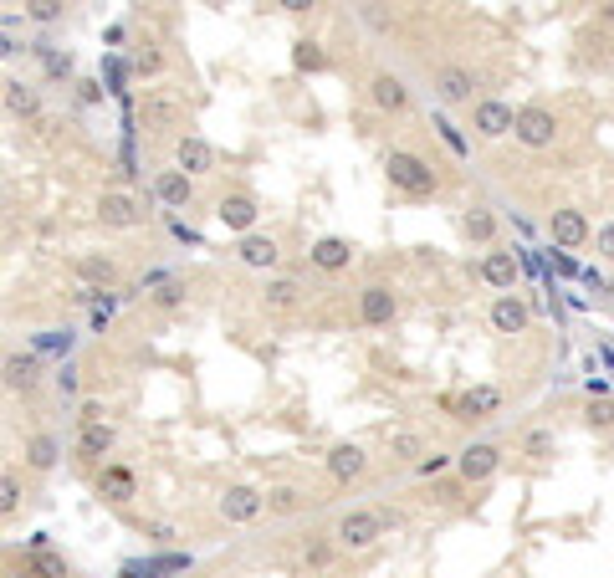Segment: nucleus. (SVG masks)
<instances>
[{
  "mask_svg": "<svg viewBox=\"0 0 614 578\" xmlns=\"http://www.w3.org/2000/svg\"><path fill=\"white\" fill-rule=\"evenodd\" d=\"M543 226H548L553 246H568V251H579V246L594 241V226H589V215H584L579 205H553Z\"/></svg>",
  "mask_w": 614,
  "mask_h": 578,
  "instance_id": "nucleus-14",
  "label": "nucleus"
},
{
  "mask_svg": "<svg viewBox=\"0 0 614 578\" xmlns=\"http://www.w3.org/2000/svg\"><path fill=\"white\" fill-rule=\"evenodd\" d=\"M425 456H430V435H425V430L405 425V430H389V435H384V461H389V466L415 471Z\"/></svg>",
  "mask_w": 614,
  "mask_h": 578,
  "instance_id": "nucleus-18",
  "label": "nucleus"
},
{
  "mask_svg": "<svg viewBox=\"0 0 614 578\" xmlns=\"http://www.w3.org/2000/svg\"><path fill=\"white\" fill-rule=\"evenodd\" d=\"M174 169L180 174H190V180H205V174H215L221 169V154H215V144L205 139V133H180L174 139Z\"/></svg>",
  "mask_w": 614,
  "mask_h": 578,
  "instance_id": "nucleus-12",
  "label": "nucleus"
},
{
  "mask_svg": "<svg viewBox=\"0 0 614 578\" xmlns=\"http://www.w3.org/2000/svg\"><path fill=\"white\" fill-rule=\"evenodd\" d=\"M441 471H451V451H430V456L415 466V476H425V481H430V476H441Z\"/></svg>",
  "mask_w": 614,
  "mask_h": 578,
  "instance_id": "nucleus-39",
  "label": "nucleus"
},
{
  "mask_svg": "<svg viewBox=\"0 0 614 578\" xmlns=\"http://www.w3.org/2000/svg\"><path fill=\"white\" fill-rule=\"evenodd\" d=\"M0 384L11 394H36L41 389V359L36 353H6V359H0Z\"/></svg>",
  "mask_w": 614,
  "mask_h": 578,
  "instance_id": "nucleus-22",
  "label": "nucleus"
},
{
  "mask_svg": "<svg viewBox=\"0 0 614 578\" xmlns=\"http://www.w3.org/2000/svg\"><path fill=\"white\" fill-rule=\"evenodd\" d=\"M364 98H369V108L384 113V118H410V108H415L410 82H405L400 72H389V67H374V72L364 77Z\"/></svg>",
  "mask_w": 614,
  "mask_h": 578,
  "instance_id": "nucleus-7",
  "label": "nucleus"
},
{
  "mask_svg": "<svg viewBox=\"0 0 614 578\" xmlns=\"http://www.w3.org/2000/svg\"><path fill=\"white\" fill-rule=\"evenodd\" d=\"M57 456H62V446H57L47 430H36V435L26 440V466H31V471H52Z\"/></svg>",
  "mask_w": 614,
  "mask_h": 578,
  "instance_id": "nucleus-33",
  "label": "nucleus"
},
{
  "mask_svg": "<svg viewBox=\"0 0 614 578\" xmlns=\"http://www.w3.org/2000/svg\"><path fill=\"white\" fill-rule=\"evenodd\" d=\"M292 67L297 72H328V52H323V41H313V36H297L292 41Z\"/></svg>",
  "mask_w": 614,
  "mask_h": 578,
  "instance_id": "nucleus-32",
  "label": "nucleus"
},
{
  "mask_svg": "<svg viewBox=\"0 0 614 578\" xmlns=\"http://www.w3.org/2000/svg\"><path fill=\"white\" fill-rule=\"evenodd\" d=\"M384 532H389V522L379 507H343L333 522V543H338V553H369L384 543Z\"/></svg>",
  "mask_w": 614,
  "mask_h": 578,
  "instance_id": "nucleus-3",
  "label": "nucleus"
},
{
  "mask_svg": "<svg viewBox=\"0 0 614 578\" xmlns=\"http://www.w3.org/2000/svg\"><path fill=\"white\" fill-rule=\"evenodd\" d=\"M72 272H77L87 287H113V282L123 277V266H118L113 256H77V261H72Z\"/></svg>",
  "mask_w": 614,
  "mask_h": 578,
  "instance_id": "nucleus-28",
  "label": "nucleus"
},
{
  "mask_svg": "<svg viewBox=\"0 0 614 578\" xmlns=\"http://www.w3.org/2000/svg\"><path fill=\"white\" fill-rule=\"evenodd\" d=\"M384 180H389L394 195H405V200H435V195L446 190L435 159H425L415 149H389L384 154Z\"/></svg>",
  "mask_w": 614,
  "mask_h": 578,
  "instance_id": "nucleus-1",
  "label": "nucleus"
},
{
  "mask_svg": "<svg viewBox=\"0 0 614 578\" xmlns=\"http://www.w3.org/2000/svg\"><path fill=\"white\" fill-rule=\"evenodd\" d=\"M594 21H599L604 31H614V6H599V11H594Z\"/></svg>",
  "mask_w": 614,
  "mask_h": 578,
  "instance_id": "nucleus-41",
  "label": "nucleus"
},
{
  "mask_svg": "<svg viewBox=\"0 0 614 578\" xmlns=\"http://www.w3.org/2000/svg\"><path fill=\"white\" fill-rule=\"evenodd\" d=\"M154 200H159V205H169V210H185V205L195 200V180L169 164V169H159V174H154Z\"/></svg>",
  "mask_w": 614,
  "mask_h": 578,
  "instance_id": "nucleus-26",
  "label": "nucleus"
},
{
  "mask_svg": "<svg viewBox=\"0 0 614 578\" xmlns=\"http://www.w3.org/2000/svg\"><path fill=\"white\" fill-rule=\"evenodd\" d=\"M430 93L446 108H471L481 98V77L466 62H430Z\"/></svg>",
  "mask_w": 614,
  "mask_h": 578,
  "instance_id": "nucleus-5",
  "label": "nucleus"
},
{
  "mask_svg": "<svg viewBox=\"0 0 614 578\" xmlns=\"http://www.w3.org/2000/svg\"><path fill=\"white\" fill-rule=\"evenodd\" d=\"M236 256L246 266H256V272H277V266H282V241L272 231H251V236L236 241Z\"/></svg>",
  "mask_w": 614,
  "mask_h": 578,
  "instance_id": "nucleus-25",
  "label": "nucleus"
},
{
  "mask_svg": "<svg viewBox=\"0 0 614 578\" xmlns=\"http://www.w3.org/2000/svg\"><path fill=\"white\" fill-rule=\"evenodd\" d=\"M487 323H492V333H502V338H522L533 328V302L522 297V292H502V297H492V307H487Z\"/></svg>",
  "mask_w": 614,
  "mask_h": 578,
  "instance_id": "nucleus-13",
  "label": "nucleus"
},
{
  "mask_svg": "<svg viewBox=\"0 0 614 578\" xmlns=\"http://www.w3.org/2000/svg\"><path fill=\"white\" fill-rule=\"evenodd\" d=\"M323 466H328V476L338 486H354V481L369 476V446H359V440H338V446H328Z\"/></svg>",
  "mask_w": 614,
  "mask_h": 578,
  "instance_id": "nucleus-17",
  "label": "nucleus"
},
{
  "mask_svg": "<svg viewBox=\"0 0 614 578\" xmlns=\"http://www.w3.org/2000/svg\"><path fill=\"white\" fill-rule=\"evenodd\" d=\"M517 456H528V461H553V456H558V435H553V425L522 430V435H517Z\"/></svg>",
  "mask_w": 614,
  "mask_h": 578,
  "instance_id": "nucleus-29",
  "label": "nucleus"
},
{
  "mask_svg": "<svg viewBox=\"0 0 614 578\" xmlns=\"http://www.w3.org/2000/svg\"><path fill=\"white\" fill-rule=\"evenodd\" d=\"M594 256L614 266V220H609V226H599V231H594Z\"/></svg>",
  "mask_w": 614,
  "mask_h": 578,
  "instance_id": "nucleus-40",
  "label": "nucleus"
},
{
  "mask_svg": "<svg viewBox=\"0 0 614 578\" xmlns=\"http://www.w3.org/2000/svg\"><path fill=\"white\" fill-rule=\"evenodd\" d=\"M558 133H563V123H558V108H548V103H522L517 118H512V139L522 149H533V154L553 149Z\"/></svg>",
  "mask_w": 614,
  "mask_h": 578,
  "instance_id": "nucleus-8",
  "label": "nucleus"
},
{
  "mask_svg": "<svg viewBox=\"0 0 614 578\" xmlns=\"http://www.w3.org/2000/svg\"><path fill=\"white\" fill-rule=\"evenodd\" d=\"M31 573H36V578H67V563H62V553L41 548V553L31 558Z\"/></svg>",
  "mask_w": 614,
  "mask_h": 578,
  "instance_id": "nucleus-37",
  "label": "nucleus"
},
{
  "mask_svg": "<svg viewBox=\"0 0 614 578\" xmlns=\"http://www.w3.org/2000/svg\"><path fill=\"white\" fill-rule=\"evenodd\" d=\"M497 231H502V226H497V210H492V205L461 210V236H466L471 246H487V251H492V246H497Z\"/></svg>",
  "mask_w": 614,
  "mask_h": 578,
  "instance_id": "nucleus-27",
  "label": "nucleus"
},
{
  "mask_svg": "<svg viewBox=\"0 0 614 578\" xmlns=\"http://www.w3.org/2000/svg\"><path fill=\"white\" fill-rule=\"evenodd\" d=\"M405 313V292L394 287V282H364L354 287V313H348V323L354 328H389V323H400Z\"/></svg>",
  "mask_w": 614,
  "mask_h": 578,
  "instance_id": "nucleus-2",
  "label": "nucleus"
},
{
  "mask_svg": "<svg viewBox=\"0 0 614 578\" xmlns=\"http://www.w3.org/2000/svg\"><path fill=\"white\" fill-rule=\"evenodd\" d=\"M256 307H261V318L287 323V318H297L307 307V282L292 277V272H272L267 282H261V292H256Z\"/></svg>",
  "mask_w": 614,
  "mask_h": 578,
  "instance_id": "nucleus-4",
  "label": "nucleus"
},
{
  "mask_svg": "<svg viewBox=\"0 0 614 578\" xmlns=\"http://www.w3.org/2000/svg\"><path fill=\"white\" fill-rule=\"evenodd\" d=\"M0 103H6V113H11V118H36V113H41V93H36L31 82H6Z\"/></svg>",
  "mask_w": 614,
  "mask_h": 578,
  "instance_id": "nucleus-30",
  "label": "nucleus"
},
{
  "mask_svg": "<svg viewBox=\"0 0 614 578\" xmlns=\"http://www.w3.org/2000/svg\"><path fill=\"white\" fill-rule=\"evenodd\" d=\"M584 425L594 435H609L614 430V399H589V405H584Z\"/></svg>",
  "mask_w": 614,
  "mask_h": 578,
  "instance_id": "nucleus-35",
  "label": "nucleus"
},
{
  "mask_svg": "<svg viewBox=\"0 0 614 578\" xmlns=\"http://www.w3.org/2000/svg\"><path fill=\"white\" fill-rule=\"evenodd\" d=\"M502 461H507V440H471V446L451 456V471L461 486H481L502 471Z\"/></svg>",
  "mask_w": 614,
  "mask_h": 578,
  "instance_id": "nucleus-6",
  "label": "nucleus"
},
{
  "mask_svg": "<svg viewBox=\"0 0 614 578\" xmlns=\"http://www.w3.org/2000/svg\"><path fill=\"white\" fill-rule=\"evenodd\" d=\"M512 118H517V108H512V103H502V98H476V103L466 108L471 139H481V144L507 139V133H512Z\"/></svg>",
  "mask_w": 614,
  "mask_h": 578,
  "instance_id": "nucleus-11",
  "label": "nucleus"
},
{
  "mask_svg": "<svg viewBox=\"0 0 614 578\" xmlns=\"http://www.w3.org/2000/svg\"><path fill=\"white\" fill-rule=\"evenodd\" d=\"M21 497H26L21 481H16L11 471H0V517H16V512H21Z\"/></svg>",
  "mask_w": 614,
  "mask_h": 578,
  "instance_id": "nucleus-36",
  "label": "nucleus"
},
{
  "mask_svg": "<svg viewBox=\"0 0 614 578\" xmlns=\"http://www.w3.org/2000/svg\"><path fill=\"white\" fill-rule=\"evenodd\" d=\"M113 446H118V435L108 420H77V440H72L77 461H103Z\"/></svg>",
  "mask_w": 614,
  "mask_h": 578,
  "instance_id": "nucleus-24",
  "label": "nucleus"
},
{
  "mask_svg": "<svg viewBox=\"0 0 614 578\" xmlns=\"http://www.w3.org/2000/svg\"><path fill=\"white\" fill-rule=\"evenodd\" d=\"M446 410L461 420V425H492L502 410H507V394L497 384H476V389H461L446 399Z\"/></svg>",
  "mask_w": 614,
  "mask_h": 578,
  "instance_id": "nucleus-10",
  "label": "nucleus"
},
{
  "mask_svg": "<svg viewBox=\"0 0 614 578\" xmlns=\"http://www.w3.org/2000/svg\"><path fill=\"white\" fill-rule=\"evenodd\" d=\"M354 261H359V246L348 241V236H318L313 251H307V266L323 272V277H343Z\"/></svg>",
  "mask_w": 614,
  "mask_h": 578,
  "instance_id": "nucleus-16",
  "label": "nucleus"
},
{
  "mask_svg": "<svg viewBox=\"0 0 614 578\" xmlns=\"http://www.w3.org/2000/svg\"><path fill=\"white\" fill-rule=\"evenodd\" d=\"M98 220L108 231H134V226L149 220V210H144L139 195H128V190H103L98 195Z\"/></svg>",
  "mask_w": 614,
  "mask_h": 578,
  "instance_id": "nucleus-15",
  "label": "nucleus"
},
{
  "mask_svg": "<svg viewBox=\"0 0 614 578\" xmlns=\"http://www.w3.org/2000/svg\"><path fill=\"white\" fill-rule=\"evenodd\" d=\"M26 16H31V21H41V26H52V21H62V6H57V0H31Z\"/></svg>",
  "mask_w": 614,
  "mask_h": 578,
  "instance_id": "nucleus-38",
  "label": "nucleus"
},
{
  "mask_svg": "<svg viewBox=\"0 0 614 578\" xmlns=\"http://www.w3.org/2000/svg\"><path fill=\"white\" fill-rule=\"evenodd\" d=\"M481 282L497 287V297H502V292H517V282H522L517 251H512V246H492L487 256H481Z\"/></svg>",
  "mask_w": 614,
  "mask_h": 578,
  "instance_id": "nucleus-19",
  "label": "nucleus"
},
{
  "mask_svg": "<svg viewBox=\"0 0 614 578\" xmlns=\"http://www.w3.org/2000/svg\"><path fill=\"white\" fill-rule=\"evenodd\" d=\"M313 502L318 497L307 492V486H297V481H282V486H267V492H261V512L267 517H302Z\"/></svg>",
  "mask_w": 614,
  "mask_h": 578,
  "instance_id": "nucleus-21",
  "label": "nucleus"
},
{
  "mask_svg": "<svg viewBox=\"0 0 614 578\" xmlns=\"http://www.w3.org/2000/svg\"><path fill=\"white\" fill-rule=\"evenodd\" d=\"M93 486H98V497H103L108 507H128V502L139 497V476H134V466H123V461H108Z\"/></svg>",
  "mask_w": 614,
  "mask_h": 578,
  "instance_id": "nucleus-20",
  "label": "nucleus"
},
{
  "mask_svg": "<svg viewBox=\"0 0 614 578\" xmlns=\"http://www.w3.org/2000/svg\"><path fill=\"white\" fill-rule=\"evenodd\" d=\"M215 507H221V517H226V522H256V517H261V486H251V481H231Z\"/></svg>",
  "mask_w": 614,
  "mask_h": 578,
  "instance_id": "nucleus-23",
  "label": "nucleus"
},
{
  "mask_svg": "<svg viewBox=\"0 0 614 578\" xmlns=\"http://www.w3.org/2000/svg\"><path fill=\"white\" fill-rule=\"evenodd\" d=\"M297 553H302V563H307V568H333L338 543H333V532H307V538L297 543Z\"/></svg>",
  "mask_w": 614,
  "mask_h": 578,
  "instance_id": "nucleus-31",
  "label": "nucleus"
},
{
  "mask_svg": "<svg viewBox=\"0 0 614 578\" xmlns=\"http://www.w3.org/2000/svg\"><path fill=\"white\" fill-rule=\"evenodd\" d=\"M261 195L256 190H246V185H231V190H221L215 195V220H221L226 231H236V236H251L256 226H261Z\"/></svg>",
  "mask_w": 614,
  "mask_h": 578,
  "instance_id": "nucleus-9",
  "label": "nucleus"
},
{
  "mask_svg": "<svg viewBox=\"0 0 614 578\" xmlns=\"http://www.w3.org/2000/svg\"><path fill=\"white\" fill-rule=\"evenodd\" d=\"M185 302H190V282H180V277H174V282H159V287L149 292V307H154V313H180Z\"/></svg>",
  "mask_w": 614,
  "mask_h": 578,
  "instance_id": "nucleus-34",
  "label": "nucleus"
}]
</instances>
